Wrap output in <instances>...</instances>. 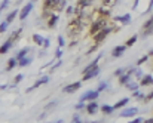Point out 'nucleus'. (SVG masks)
<instances>
[{
  "instance_id": "nucleus-1",
  "label": "nucleus",
  "mask_w": 153,
  "mask_h": 123,
  "mask_svg": "<svg viewBox=\"0 0 153 123\" xmlns=\"http://www.w3.org/2000/svg\"><path fill=\"white\" fill-rule=\"evenodd\" d=\"M82 24H83V13L82 15H76L73 19L69 21V24H67V31H69L70 37L78 36V33L82 28Z\"/></svg>"
},
{
  "instance_id": "nucleus-2",
  "label": "nucleus",
  "mask_w": 153,
  "mask_h": 123,
  "mask_svg": "<svg viewBox=\"0 0 153 123\" xmlns=\"http://www.w3.org/2000/svg\"><path fill=\"white\" fill-rule=\"evenodd\" d=\"M106 24H107V19L106 18H100L98 19H95L94 22L91 24V27H89V34L91 36H94V34H97L100 30H103L104 27H106Z\"/></svg>"
},
{
  "instance_id": "nucleus-3",
  "label": "nucleus",
  "mask_w": 153,
  "mask_h": 123,
  "mask_svg": "<svg viewBox=\"0 0 153 123\" xmlns=\"http://www.w3.org/2000/svg\"><path fill=\"white\" fill-rule=\"evenodd\" d=\"M57 2H58V0H45L43 11H42V16H43V18H49V16L54 13V9H55Z\"/></svg>"
},
{
  "instance_id": "nucleus-4",
  "label": "nucleus",
  "mask_w": 153,
  "mask_h": 123,
  "mask_svg": "<svg viewBox=\"0 0 153 123\" xmlns=\"http://www.w3.org/2000/svg\"><path fill=\"white\" fill-rule=\"evenodd\" d=\"M112 31H113V27H104L103 30H100L97 34H94V36H92V37H94V43H95V45H100V43L103 42Z\"/></svg>"
},
{
  "instance_id": "nucleus-5",
  "label": "nucleus",
  "mask_w": 153,
  "mask_h": 123,
  "mask_svg": "<svg viewBox=\"0 0 153 123\" xmlns=\"http://www.w3.org/2000/svg\"><path fill=\"white\" fill-rule=\"evenodd\" d=\"M92 2H94V0H78L76 7H74V13L76 15H82L83 9H85V7H88V6H91Z\"/></svg>"
},
{
  "instance_id": "nucleus-6",
  "label": "nucleus",
  "mask_w": 153,
  "mask_h": 123,
  "mask_svg": "<svg viewBox=\"0 0 153 123\" xmlns=\"http://www.w3.org/2000/svg\"><path fill=\"white\" fill-rule=\"evenodd\" d=\"M80 82H74V83H70V85H67V86H64V92L65 93H74V92H78V89L80 87Z\"/></svg>"
},
{
  "instance_id": "nucleus-7",
  "label": "nucleus",
  "mask_w": 153,
  "mask_h": 123,
  "mask_svg": "<svg viewBox=\"0 0 153 123\" xmlns=\"http://www.w3.org/2000/svg\"><path fill=\"white\" fill-rule=\"evenodd\" d=\"M31 9H33V3L30 2V3H27V5H25L22 9H21V12H20V19L24 21V19L28 16V13L31 12Z\"/></svg>"
},
{
  "instance_id": "nucleus-8",
  "label": "nucleus",
  "mask_w": 153,
  "mask_h": 123,
  "mask_svg": "<svg viewBox=\"0 0 153 123\" xmlns=\"http://www.w3.org/2000/svg\"><path fill=\"white\" fill-rule=\"evenodd\" d=\"M98 95H100L98 91H91V92L85 93V95L82 96V101H95V99L98 98Z\"/></svg>"
},
{
  "instance_id": "nucleus-9",
  "label": "nucleus",
  "mask_w": 153,
  "mask_h": 123,
  "mask_svg": "<svg viewBox=\"0 0 153 123\" xmlns=\"http://www.w3.org/2000/svg\"><path fill=\"white\" fill-rule=\"evenodd\" d=\"M98 73H100V67L97 65L95 68H92V70H89V71H86V73L83 74V80H89V79L98 76Z\"/></svg>"
},
{
  "instance_id": "nucleus-10",
  "label": "nucleus",
  "mask_w": 153,
  "mask_h": 123,
  "mask_svg": "<svg viewBox=\"0 0 153 123\" xmlns=\"http://www.w3.org/2000/svg\"><path fill=\"white\" fill-rule=\"evenodd\" d=\"M48 82H49V77H48V76L42 77V79H39V80H37L34 85H33L31 87H28V89H27V92H31L33 89H36V87H39V86H42V85H46Z\"/></svg>"
},
{
  "instance_id": "nucleus-11",
  "label": "nucleus",
  "mask_w": 153,
  "mask_h": 123,
  "mask_svg": "<svg viewBox=\"0 0 153 123\" xmlns=\"http://www.w3.org/2000/svg\"><path fill=\"white\" fill-rule=\"evenodd\" d=\"M125 49H126L125 45H122V46H116V48H113V50H112V55H113L115 58H121V56L123 55Z\"/></svg>"
},
{
  "instance_id": "nucleus-12",
  "label": "nucleus",
  "mask_w": 153,
  "mask_h": 123,
  "mask_svg": "<svg viewBox=\"0 0 153 123\" xmlns=\"http://www.w3.org/2000/svg\"><path fill=\"white\" fill-rule=\"evenodd\" d=\"M86 111H88L89 114H95V113L98 111V102H95V101H89V104L86 105Z\"/></svg>"
},
{
  "instance_id": "nucleus-13",
  "label": "nucleus",
  "mask_w": 153,
  "mask_h": 123,
  "mask_svg": "<svg viewBox=\"0 0 153 123\" xmlns=\"http://www.w3.org/2000/svg\"><path fill=\"white\" fill-rule=\"evenodd\" d=\"M137 108H135V107H132V108H126V110H123L122 111V114H121V116L122 117H131V116H134V114H137Z\"/></svg>"
},
{
  "instance_id": "nucleus-14",
  "label": "nucleus",
  "mask_w": 153,
  "mask_h": 123,
  "mask_svg": "<svg viewBox=\"0 0 153 123\" xmlns=\"http://www.w3.org/2000/svg\"><path fill=\"white\" fill-rule=\"evenodd\" d=\"M11 48H12V42H11V40H6V42L3 43V45L0 46V54H2V55H3V54H6V52L9 50Z\"/></svg>"
},
{
  "instance_id": "nucleus-15",
  "label": "nucleus",
  "mask_w": 153,
  "mask_h": 123,
  "mask_svg": "<svg viewBox=\"0 0 153 123\" xmlns=\"http://www.w3.org/2000/svg\"><path fill=\"white\" fill-rule=\"evenodd\" d=\"M115 21H121L122 24H126V25H128V24L131 22V15L126 13V15H123V16H116Z\"/></svg>"
},
{
  "instance_id": "nucleus-16",
  "label": "nucleus",
  "mask_w": 153,
  "mask_h": 123,
  "mask_svg": "<svg viewBox=\"0 0 153 123\" xmlns=\"http://www.w3.org/2000/svg\"><path fill=\"white\" fill-rule=\"evenodd\" d=\"M48 19H49V21H48V25H49L51 28H52V27H55L57 22H58V15H57V13H55V15L52 13V15H51L49 18H48Z\"/></svg>"
},
{
  "instance_id": "nucleus-17",
  "label": "nucleus",
  "mask_w": 153,
  "mask_h": 123,
  "mask_svg": "<svg viewBox=\"0 0 153 123\" xmlns=\"http://www.w3.org/2000/svg\"><path fill=\"white\" fill-rule=\"evenodd\" d=\"M152 83H153V77L152 76H144L141 79V82H140L141 86H147V85H152Z\"/></svg>"
},
{
  "instance_id": "nucleus-18",
  "label": "nucleus",
  "mask_w": 153,
  "mask_h": 123,
  "mask_svg": "<svg viewBox=\"0 0 153 123\" xmlns=\"http://www.w3.org/2000/svg\"><path fill=\"white\" fill-rule=\"evenodd\" d=\"M129 79H131V74L129 73H123L122 76H121V79H119V83L121 85H126L129 82Z\"/></svg>"
},
{
  "instance_id": "nucleus-19",
  "label": "nucleus",
  "mask_w": 153,
  "mask_h": 123,
  "mask_svg": "<svg viewBox=\"0 0 153 123\" xmlns=\"http://www.w3.org/2000/svg\"><path fill=\"white\" fill-rule=\"evenodd\" d=\"M128 102H129V98H123V99H121L119 102H116V104L113 105V108H115V110H116V108H122V107H125Z\"/></svg>"
},
{
  "instance_id": "nucleus-20",
  "label": "nucleus",
  "mask_w": 153,
  "mask_h": 123,
  "mask_svg": "<svg viewBox=\"0 0 153 123\" xmlns=\"http://www.w3.org/2000/svg\"><path fill=\"white\" fill-rule=\"evenodd\" d=\"M65 2H67V0H58L57 5H55V11H57V12L64 11V7H65Z\"/></svg>"
},
{
  "instance_id": "nucleus-21",
  "label": "nucleus",
  "mask_w": 153,
  "mask_h": 123,
  "mask_svg": "<svg viewBox=\"0 0 153 123\" xmlns=\"http://www.w3.org/2000/svg\"><path fill=\"white\" fill-rule=\"evenodd\" d=\"M21 31H22L21 28H20V30H15V31H13V33L11 34V37H9V39H7V40H11L12 43H13V42H16V40H18V39H20V34H21Z\"/></svg>"
},
{
  "instance_id": "nucleus-22",
  "label": "nucleus",
  "mask_w": 153,
  "mask_h": 123,
  "mask_svg": "<svg viewBox=\"0 0 153 123\" xmlns=\"http://www.w3.org/2000/svg\"><path fill=\"white\" fill-rule=\"evenodd\" d=\"M27 54H28V48H24V49H21V50L18 52V54H16V56H15V58H16V61L22 59V58H24L25 55H27Z\"/></svg>"
},
{
  "instance_id": "nucleus-23",
  "label": "nucleus",
  "mask_w": 153,
  "mask_h": 123,
  "mask_svg": "<svg viewBox=\"0 0 153 123\" xmlns=\"http://www.w3.org/2000/svg\"><path fill=\"white\" fill-rule=\"evenodd\" d=\"M113 107H110V105H101V113H104V114H112L113 113Z\"/></svg>"
},
{
  "instance_id": "nucleus-24",
  "label": "nucleus",
  "mask_w": 153,
  "mask_h": 123,
  "mask_svg": "<svg viewBox=\"0 0 153 123\" xmlns=\"http://www.w3.org/2000/svg\"><path fill=\"white\" fill-rule=\"evenodd\" d=\"M43 37H42V36H39V34H33V42H34L36 43V45H40L42 46V43H43Z\"/></svg>"
},
{
  "instance_id": "nucleus-25",
  "label": "nucleus",
  "mask_w": 153,
  "mask_h": 123,
  "mask_svg": "<svg viewBox=\"0 0 153 123\" xmlns=\"http://www.w3.org/2000/svg\"><path fill=\"white\" fill-rule=\"evenodd\" d=\"M15 65H16V58H11L9 61H7V67H6V70H7V71H11V70H12Z\"/></svg>"
},
{
  "instance_id": "nucleus-26",
  "label": "nucleus",
  "mask_w": 153,
  "mask_h": 123,
  "mask_svg": "<svg viewBox=\"0 0 153 123\" xmlns=\"http://www.w3.org/2000/svg\"><path fill=\"white\" fill-rule=\"evenodd\" d=\"M97 13L101 16V18H107V16L110 15V12H109L107 9H104V7H103V9H101V7H100V9L97 11Z\"/></svg>"
},
{
  "instance_id": "nucleus-27",
  "label": "nucleus",
  "mask_w": 153,
  "mask_h": 123,
  "mask_svg": "<svg viewBox=\"0 0 153 123\" xmlns=\"http://www.w3.org/2000/svg\"><path fill=\"white\" fill-rule=\"evenodd\" d=\"M16 13H18V11H13V12H11L9 15H7V16H6V22H7V24H11V22H12V21L15 19V16H16Z\"/></svg>"
},
{
  "instance_id": "nucleus-28",
  "label": "nucleus",
  "mask_w": 153,
  "mask_h": 123,
  "mask_svg": "<svg viewBox=\"0 0 153 123\" xmlns=\"http://www.w3.org/2000/svg\"><path fill=\"white\" fill-rule=\"evenodd\" d=\"M30 63H31V59H30V58H25V56H24L22 59H20V61H18V65H20V67H25V65H28Z\"/></svg>"
},
{
  "instance_id": "nucleus-29",
  "label": "nucleus",
  "mask_w": 153,
  "mask_h": 123,
  "mask_svg": "<svg viewBox=\"0 0 153 123\" xmlns=\"http://www.w3.org/2000/svg\"><path fill=\"white\" fill-rule=\"evenodd\" d=\"M135 42H137V36H132V37H129L128 40H126L125 46H126V48H129V46H132V45H134Z\"/></svg>"
},
{
  "instance_id": "nucleus-30",
  "label": "nucleus",
  "mask_w": 153,
  "mask_h": 123,
  "mask_svg": "<svg viewBox=\"0 0 153 123\" xmlns=\"http://www.w3.org/2000/svg\"><path fill=\"white\" fill-rule=\"evenodd\" d=\"M125 86L128 87V89H131V91H137V87H138V85H137V83H131V82H128Z\"/></svg>"
},
{
  "instance_id": "nucleus-31",
  "label": "nucleus",
  "mask_w": 153,
  "mask_h": 123,
  "mask_svg": "<svg viewBox=\"0 0 153 123\" xmlns=\"http://www.w3.org/2000/svg\"><path fill=\"white\" fill-rule=\"evenodd\" d=\"M101 3H103L104 6H112L116 3V0H101Z\"/></svg>"
},
{
  "instance_id": "nucleus-32",
  "label": "nucleus",
  "mask_w": 153,
  "mask_h": 123,
  "mask_svg": "<svg viewBox=\"0 0 153 123\" xmlns=\"http://www.w3.org/2000/svg\"><path fill=\"white\" fill-rule=\"evenodd\" d=\"M7 25H9V24H7L6 21H5V22H2V24H0V33H5V31L7 30Z\"/></svg>"
},
{
  "instance_id": "nucleus-33",
  "label": "nucleus",
  "mask_w": 153,
  "mask_h": 123,
  "mask_svg": "<svg viewBox=\"0 0 153 123\" xmlns=\"http://www.w3.org/2000/svg\"><path fill=\"white\" fill-rule=\"evenodd\" d=\"M106 87H107V83H106V82H101V83L98 85V92H103Z\"/></svg>"
},
{
  "instance_id": "nucleus-34",
  "label": "nucleus",
  "mask_w": 153,
  "mask_h": 123,
  "mask_svg": "<svg viewBox=\"0 0 153 123\" xmlns=\"http://www.w3.org/2000/svg\"><path fill=\"white\" fill-rule=\"evenodd\" d=\"M132 95L135 96V98H138V99H144V95H143V93H140L138 91H134V92H132Z\"/></svg>"
},
{
  "instance_id": "nucleus-35",
  "label": "nucleus",
  "mask_w": 153,
  "mask_h": 123,
  "mask_svg": "<svg viewBox=\"0 0 153 123\" xmlns=\"http://www.w3.org/2000/svg\"><path fill=\"white\" fill-rule=\"evenodd\" d=\"M150 25H153V16H152V18H150L147 22H144V25H143V30H144V28H147V27H150Z\"/></svg>"
},
{
  "instance_id": "nucleus-36",
  "label": "nucleus",
  "mask_w": 153,
  "mask_h": 123,
  "mask_svg": "<svg viewBox=\"0 0 153 123\" xmlns=\"http://www.w3.org/2000/svg\"><path fill=\"white\" fill-rule=\"evenodd\" d=\"M7 5H9V0H3L2 5H0V11H3L5 7H7Z\"/></svg>"
},
{
  "instance_id": "nucleus-37",
  "label": "nucleus",
  "mask_w": 153,
  "mask_h": 123,
  "mask_svg": "<svg viewBox=\"0 0 153 123\" xmlns=\"http://www.w3.org/2000/svg\"><path fill=\"white\" fill-rule=\"evenodd\" d=\"M125 73V68H119V70H116V73H115V76H122Z\"/></svg>"
},
{
  "instance_id": "nucleus-38",
  "label": "nucleus",
  "mask_w": 153,
  "mask_h": 123,
  "mask_svg": "<svg viewBox=\"0 0 153 123\" xmlns=\"http://www.w3.org/2000/svg\"><path fill=\"white\" fill-rule=\"evenodd\" d=\"M150 99H153V92H150V93H147L146 96H144V101H150Z\"/></svg>"
},
{
  "instance_id": "nucleus-39",
  "label": "nucleus",
  "mask_w": 153,
  "mask_h": 123,
  "mask_svg": "<svg viewBox=\"0 0 153 123\" xmlns=\"http://www.w3.org/2000/svg\"><path fill=\"white\" fill-rule=\"evenodd\" d=\"M58 45H59V48H63V46H64V39H63V36H59V37H58Z\"/></svg>"
},
{
  "instance_id": "nucleus-40",
  "label": "nucleus",
  "mask_w": 153,
  "mask_h": 123,
  "mask_svg": "<svg viewBox=\"0 0 153 123\" xmlns=\"http://www.w3.org/2000/svg\"><path fill=\"white\" fill-rule=\"evenodd\" d=\"M85 107V104H83V101H80L79 104H76V110H82Z\"/></svg>"
},
{
  "instance_id": "nucleus-41",
  "label": "nucleus",
  "mask_w": 153,
  "mask_h": 123,
  "mask_svg": "<svg viewBox=\"0 0 153 123\" xmlns=\"http://www.w3.org/2000/svg\"><path fill=\"white\" fill-rule=\"evenodd\" d=\"M147 59H149V55H147V56H143V58H141V59L138 61V63H137V64H138V65H141L143 63H146V61H147Z\"/></svg>"
},
{
  "instance_id": "nucleus-42",
  "label": "nucleus",
  "mask_w": 153,
  "mask_h": 123,
  "mask_svg": "<svg viewBox=\"0 0 153 123\" xmlns=\"http://www.w3.org/2000/svg\"><path fill=\"white\" fill-rule=\"evenodd\" d=\"M22 77H24L22 74H18V76H16V77H15V83H20V82L22 80Z\"/></svg>"
},
{
  "instance_id": "nucleus-43",
  "label": "nucleus",
  "mask_w": 153,
  "mask_h": 123,
  "mask_svg": "<svg viewBox=\"0 0 153 123\" xmlns=\"http://www.w3.org/2000/svg\"><path fill=\"white\" fill-rule=\"evenodd\" d=\"M67 13H69V15H71L73 12H74V7H71V6H69V7H67V11H65Z\"/></svg>"
},
{
  "instance_id": "nucleus-44",
  "label": "nucleus",
  "mask_w": 153,
  "mask_h": 123,
  "mask_svg": "<svg viewBox=\"0 0 153 123\" xmlns=\"http://www.w3.org/2000/svg\"><path fill=\"white\" fill-rule=\"evenodd\" d=\"M49 43H51V42H49V39H45V40H43V48H45V49H46V48H49Z\"/></svg>"
},
{
  "instance_id": "nucleus-45",
  "label": "nucleus",
  "mask_w": 153,
  "mask_h": 123,
  "mask_svg": "<svg viewBox=\"0 0 153 123\" xmlns=\"http://www.w3.org/2000/svg\"><path fill=\"white\" fill-rule=\"evenodd\" d=\"M134 74L137 76V77H141V76H143V74H141V70H135V71H134Z\"/></svg>"
},
{
  "instance_id": "nucleus-46",
  "label": "nucleus",
  "mask_w": 153,
  "mask_h": 123,
  "mask_svg": "<svg viewBox=\"0 0 153 123\" xmlns=\"http://www.w3.org/2000/svg\"><path fill=\"white\" fill-rule=\"evenodd\" d=\"M61 55H63L61 50H57V52H55V58H61Z\"/></svg>"
},
{
  "instance_id": "nucleus-47",
  "label": "nucleus",
  "mask_w": 153,
  "mask_h": 123,
  "mask_svg": "<svg viewBox=\"0 0 153 123\" xmlns=\"http://www.w3.org/2000/svg\"><path fill=\"white\" fill-rule=\"evenodd\" d=\"M140 122H143L141 117H137V119H134V120H132V123H140Z\"/></svg>"
},
{
  "instance_id": "nucleus-48",
  "label": "nucleus",
  "mask_w": 153,
  "mask_h": 123,
  "mask_svg": "<svg viewBox=\"0 0 153 123\" xmlns=\"http://www.w3.org/2000/svg\"><path fill=\"white\" fill-rule=\"evenodd\" d=\"M73 122H80V117H79V116H74V117H73Z\"/></svg>"
},
{
  "instance_id": "nucleus-49",
  "label": "nucleus",
  "mask_w": 153,
  "mask_h": 123,
  "mask_svg": "<svg viewBox=\"0 0 153 123\" xmlns=\"http://www.w3.org/2000/svg\"><path fill=\"white\" fill-rule=\"evenodd\" d=\"M149 56H153V49H152V50L149 52Z\"/></svg>"
},
{
  "instance_id": "nucleus-50",
  "label": "nucleus",
  "mask_w": 153,
  "mask_h": 123,
  "mask_svg": "<svg viewBox=\"0 0 153 123\" xmlns=\"http://www.w3.org/2000/svg\"><path fill=\"white\" fill-rule=\"evenodd\" d=\"M147 123H153V119H149V120H147Z\"/></svg>"
}]
</instances>
